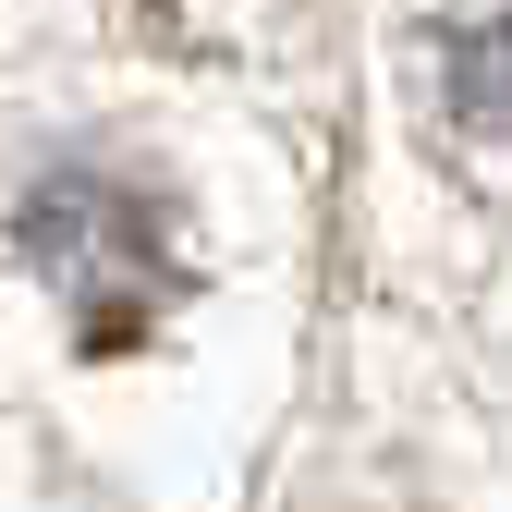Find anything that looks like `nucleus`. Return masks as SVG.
<instances>
[{"mask_svg": "<svg viewBox=\"0 0 512 512\" xmlns=\"http://www.w3.org/2000/svg\"><path fill=\"white\" fill-rule=\"evenodd\" d=\"M13 244H25V269L49 281V305L74 317V342L86 354H122V342H147L159 317L183 305V220L171 196H147V183H122L98 159H61L25 183V208H13Z\"/></svg>", "mask_w": 512, "mask_h": 512, "instance_id": "obj_1", "label": "nucleus"}, {"mask_svg": "<svg viewBox=\"0 0 512 512\" xmlns=\"http://www.w3.org/2000/svg\"><path fill=\"white\" fill-rule=\"evenodd\" d=\"M427 61H439V110L464 135H512V13H452Z\"/></svg>", "mask_w": 512, "mask_h": 512, "instance_id": "obj_2", "label": "nucleus"}]
</instances>
